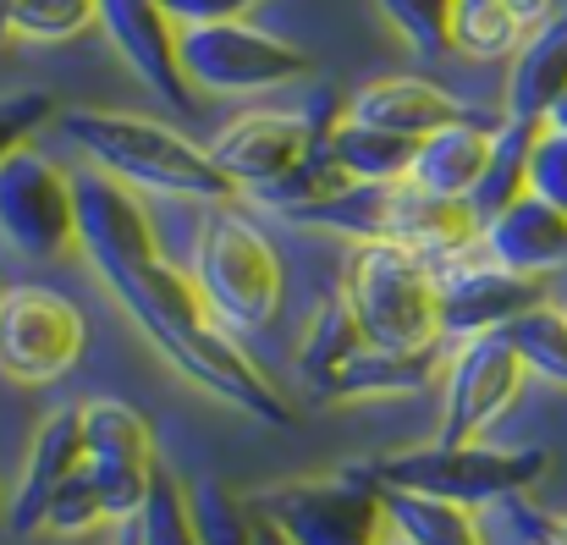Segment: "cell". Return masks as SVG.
Returning a JSON list of instances; mask_svg holds the SVG:
<instances>
[{
	"mask_svg": "<svg viewBox=\"0 0 567 545\" xmlns=\"http://www.w3.org/2000/svg\"><path fill=\"white\" fill-rule=\"evenodd\" d=\"M72 193H78V248H83V259L122 298V309L155 342V353L177 363L193 385L243 408L248 419H259L270 430H292L298 413L287 408V397L226 337V326L204 304L198 281L183 276L161 254V237H155L144 198L100 166L72 172Z\"/></svg>",
	"mask_w": 567,
	"mask_h": 545,
	"instance_id": "1",
	"label": "cell"
},
{
	"mask_svg": "<svg viewBox=\"0 0 567 545\" xmlns=\"http://www.w3.org/2000/svg\"><path fill=\"white\" fill-rule=\"evenodd\" d=\"M55 127L89 155V166L111 172L127 187L166 193V198H204V204L237 198V187L209 161V150H198L166 122L122 116V111H61Z\"/></svg>",
	"mask_w": 567,
	"mask_h": 545,
	"instance_id": "2",
	"label": "cell"
},
{
	"mask_svg": "<svg viewBox=\"0 0 567 545\" xmlns=\"http://www.w3.org/2000/svg\"><path fill=\"white\" fill-rule=\"evenodd\" d=\"M370 469L391 491H413V496L485 513L507 496H529L551 474V452L546 446H491V441H430V446L375 457Z\"/></svg>",
	"mask_w": 567,
	"mask_h": 545,
	"instance_id": "3",
	"label": "cell"
},
{
	"mask_svg": "<svg viewBox=\"0 0 567 545\" xmlns=\"http://www.w3.org/2000/svg\"><path fill=\"white\" fill-rule=\"evenodd\" d=\"M193 281L226 331H270L287 304V265L276 243L231 204H215L198 226Z\"/></svg>",
	"mask_w": 567,
	"mask_h": 545,
	"instance_id": "4",
	"label": "cell"
},
{
	"mask_svg": "<svg viewBox=\"0 0 567 545\" xmlns=\"http://www.w3.org/2000/svg\"><path fill=\"white\" fill-rule=\"evenodd\" d=\"M342 292L370 337V348H441V309H435V265L396 243H353Z\"/></svg>",
	"mask_w": 567,
	"mask_h": 545,
	"instance_id": "5",
	"label": "cell"
},
{
	"mask_svg": "<svg viewBox=\"0 0 567 545\" xmlns=\"http://www.w3.org/2000/svg\"><path fill=\"white\" fill-rule=\"evenodd\" d=\"M248 507L270 518L292 545H385L380 541L385 502H380V480L370 463L248 491Z\"/></svg>",
	"mask_w": 567,
	"mask_h": 545,
	"instance_id": "6",
	"label": "cell"
},
{
	"mask_svg": "<svg viewBox=\"0 0 567 545\" xmlns=\"http://www.w3.org/2000/svg\"><path fill=\"white\" fill-rule=\"evenodd\" d=\"M83 474L94 480L111 524H138L161 480V457H155V430L133 402L122 397L83 402Z\"/></svg>",
	"mask_w": 567,
	"mask_h": 545,
	"instance_id": "7",
	"label": "cell"
},
{
	"mask_svg": "<svg viewBox=\"0 0 567 545\" xmlns=\"http://www.w3.org/2000/svg\"><path fill=\"white\" fill-rule=\"evenodd\" d=\"M183 66L198 94H265L309 78V55L254 22L183 28Z\"/></svg>",
	"mask_w": 567,
	"mask_h": 545,
	"instance_id": "8",
	"label": "cell"
},
{
	"mask_svg": "<svg viewBox=\"0 0 567 545\" xmlns=\"http://www.w3.org/2000/svg\"><path fill=\"white\" fill-rule=\"evenodd\" d=\"M0 237L22 259H66L78 248V193L72 172H61L39 150H17L0 166Z\"/></svg>",
	"mask_w": 567,
	"mask_h": 545,
	"instance_id": "9",
	"label": "cell"
},
{
	"mask_svg": "<svg viewBox=\"0 0 567 545\" xmlns=\"http://www.w3.org/2000/svg\"><path fill=\"white\" fill-rule=\"evenodd\" d=\"M83 315L72 298L50 287H6L0 292V374L17 385H50L83 359Z\"/></svg>",
	"mask_w": 567,
	"mask_h": 545,
	"instance_id": "10",
	"label": "cell"
},
{
	"mask_svg": "<svg viewBox=\"0 0 567 545\" xmlns=\"http://www.w3.org/2000/svg\"><path fill=\"white\" fill-rule=\"evenodd\" d=\"M535 304H546V281L502 270L485 248H468V254L435 265V309H441V342L446 348L507 331Z\"/></svg>",
	"mask_w": 567,
	"mask_h": 545,
	"instance_id": "11",
	"label": "cell"
},
{
	"mask_svg": "<svg viewBox=\"0 0 567 545\" xmlns=\"http://www.w3.org/2000/svg\"><path fill=\"white\" fill-rule=\"evenodd\" d=\"M524 359L513 353L507 331L457 342L446 353V408L435 441H480L524 391Z\"/></svg>",
	"mask_w": 567,
	"mask_h": 545,
	"instance_id": "12",
	"label": "cell"
},
{
	"mask_svg": "<svg viewBox=\"0 0 567 545\" xmlns=\"http://www.w3.org/2000/svg\"><path fill=\"white\" fill-rule=\"evenodd\" d=\"M100 28L111 33L116 55L155 100H166L183 116L198 111V89L183 66V28L155 0H100Z\"/></svg>",
	"mask_w": 567,
	"mask_h": 545,
	"instance_id": "13",
	"label": "cell"
},
{
	"mask_svg": "<svg viewBox=\"0 0 567 545\" xmlns=\"http://www.w3.org/2000/svg\"><path fill=\"white\" fill-rule=\"evenodd\" d=\"M315 144H320V133L303 111H248L209 138V161L226 172L237 193L254 198V193L276 187L292 166H303Z\"/></svg>",
	"mask_w": 567,
	"mask_h": 545,
	"instance_id": "14",
	"label": "cell"
},
{
	"mask_svg": "<svg viewBox=\"0 0 567 545\" xmlns=\"http://www.w3.org/2000/svg\"><path fill=\"white\" fill-rule=\"evenodd\" d=\"M83 469V402L78 408H55L39 435H33V452H28V469L17 480V491L6 496V524L11 535H33L44 529V513L55 502V491Z\"/></svg>",
	"mask_w": 567,
	"mask_h": 545,
	"instance_id": "15",
	"label": "cell"
},
{
	"mask_svg": "<svg viewBox=\"0 0 567 545\" xmlns=\"http://www.w3.org/2000/svg\"><path fill=\"white\" fill-rule=\"evenodd\" d=\"M480 248L502 265V270H518V276H563L567 270V209H557L551 198L540 193H524L513 198L502 215L485 220L480 232Z\"/></svg>",
	"mask_w": 567,
	"mask_h": 545,
	"instance_id": "16",
	"label": "cell"
},
{
	"mask_svg": "<svg viewBox=\"0 0 567 545\" xmlns=\"http://www.w3.org/2000/svg\"><path fill=\"white\" fill-rule=\"evenodd\" d=\"M468 111L446 89H435L430 78H375L359 94H348V122L385 127V133H402V138H430L435 127H452Z\"/></svg>",
	"mask_w": 567,
	"mask_h": 545,
	"instance_id": "17",
	"label": "cell"
},
{
	"mask_svg": "<svg viewBox=\"0 0 567 545\" xmlns=\"http://www.w3.org/2000/svg\"><path fill=\"white\" fill-rule=\"evenodd\" d=\"M567 94V11L551 22H540L535 33H524L513 66H507V116L518 122H540L551 116V105Z\"/></svg>",
	"mask_w": 567,
	"mask_h": 545,
	"instance_id": "18",
	"label": "cell"
},
{
	"mask_svg": "<svg viewBox=\"0 0 567 545\" xmlns=\"http://www.w3.org/2000/svg\"><path fill=\"white\" fill-rule=\"evenodd\" d=\"M491 138H496V122H474V116L435 127L430 138H419L408 182L424 193H441V198H468L485 161H491Z\"/></svg>",
	"mask_w": 567,
	"mask_h": 545,
	"instance_id": "19",
	"label": "cell"
},
{
	"mask_svg": "<svg viewBox=\"0 0 567 545\" xmlns=\"http://www.w3.org/2000/svg\"><path fill=\"white\" fill-rule=\"evenodd\" d=\"M435 369H446V342H441V348H413V353H396V348H364V353L348 363L320 397H331V402L408 397V391H424Z\"/></svg>",
	"mask_w": 567,
	"mask_h": 545,
	"instance_id": "20",
	"label": "cell"
},
{
	"mask_svg": "<svg viewBox=\"0 0 567 545\" xmlns=\"http://www.w3.org/2000/svg\"><path fill=\"white\" fill-rule=\"evenodd\" d=\"M540 133H546L540 122H518V116H502V122H496L491 161H485V172H480L474 193H468L480 226H485L491 215H502L513 198L529 193V166H535V144H540Z\"/></svg>",
	"mask_w": 567,
	"mask_h": 545,
	"instance_id": "21",
	"label": "cell"
},
{
	"mask_svg": "<svg viewBox=\"0 0 567 545\" xmlns=\"http://www.w3.org/2000/svg\"><path fill=\"white\" fill-rule=\"evenodd\" d=\"M370 348V337H364V326H359V315H353V304H348V292L337 287L315 315H309V326H303V342H298V369H303V380L315 385V391H326L348 363L359 359Z\"/></svg>",
	"mask_w": 567,
	"mask_h": 545,
	"instance_id": "22",
	"label": "cell"
},
{
	"mask_svg": "<svg viewBox=\"0 0 567 545\" xmlns=\"http://www.w3.org/2000/svg\"><path fill=\"white\" fill-rule=\"evenodd\" d=\"M380 502H385V529L396 545H485L480 513L457 502H435V496H413L391 485H380Z\"/></svg>",
	"mask_w": 567,
	"mask_h": 545,
	"instance_id": "23",
	"label": "cell"
},
{
	"mask_svg": "<svg viewBox=\"0 0 567 545\" xmlns=\"http://www.w3.org/2000/svg\"><path fill=\"white\" fill-rule=\"evenodd\" d=\"M326 150L337 155V166L348 172V182H408L419 138L385 133V127H364V122H342Z\"/></svg>",
	"mask_w": 567,
	"mask_h": 545,
	"instance_id": "24",
	"label": "cell"
},
{
	"mask_svg": "<svg viewBox=\"0 0 567 545\" xmlns=\"http://www.w3.org/2000/svg\"><path fill=\"white\" fill-rule=\"evenodd\" d=\"M524 44V22L507 0H457L452 11V50L468 61H513Z\"/></svg>",
	"mask_w": 567,
	"mask_h": 545,
	"instance_id": "25",
	"label": "cell"
},
{
	"mask_svg": "<svg viewBox=\"0 0 567 545\" xmlns=\"http://www.w3.org/2000/svg\"><path fill=\"white\" fill-rule=\"evenodd\" d=\"M507 342L513 353L524 359L529 374L551 380V385H567V315L563 304H535L524 309L513 326H507Z\"/></svg>",
	"mask_w": 567,
	"mask_h": 545,
	"instance_id": "26",
	"label": "cell"
},
{
	"mask_svg": "<svg viewBox=\"0 0 567 545\" xmlns=\"http://www.w3.org/2000/svg\"><path fill=\"white\" fill-rule=\"evenodd\" d=\"M348 187V172L337 166V155L326 150V138L309 150V161L303 166H292L287 177L276 182V187H265V193H254L265 209H281V215H303V209H315V204H326V198H337Z\"/></svg>",
	"mask_w": 567,
	"mask_h": 545,
	"instance_id": "27",
	"label": "cell"
},
{
	"mask_svg": "<svg viewBox=\"0 0 567 545\" xmlns=\"http://www.w3.org/2000/svg\"><path fill=\"white\" fill-rule=\"evenodd\" d=\"M100 22V0H17L6 11V39H33V44H61L78 39L83 28Z\"/></svg>",
	"mask_w": 567,
	"mask_h": 545,
	"instance_id": "28",
	"label": "cell"
},
{
	"mask_svg": "<svg viewBox=\"0 0 567 545\" xmlns=\"http://www.w3.org/2000/svg\"><path fill=\"white\" fill-rule=\"evenodd\" d=\"M380 17L391 22V33L419 55V61H441L452 50V11L457 0H375Z\"/></svg>",
	"mask_w": 567,
	"mask_h": 545,
	"instance_id": "29",
	"label": "cell"
},
{
	"mask_svg": "<svg viewBox=\"0 0 567 545\" xmlns=\"http://www.w3.org/2000/svg\"><path fill=\"white\" fill-rule=\"evenodd\" d=\"M485 545H567V513H540L529 496H507L480 513Z\"/></svg>",
	"mask_w": 567,
	"mask_h": 545,
	"instance_id": "30",
	"label": "cell"
},
{
	"mask_svg": "<svg viewBox=\"0 0 567 545\" xmlns=\"http://www.w3.org/2000/svg\"><path fill=\"white\" fill-rule=\"evenodd\" d=\"M188 507H193V529L204 545H254V524H248V502L231 496L220 480H193L188 485Z\"/></svg>",
	"mask_w": 567,
	"mask_h": 545,
	"instance_id": "31",
	"label": "cell"
},
{
	"mask_svg": "<svg viewBox=\"0 0 567 545\" xmlns=\"http://www.w3.org/2000/svg\"><path fill=\"white\" fill-rule=\"evenodd\" d=\"M138 545H204L193 529V507H188V485L177 474L161 469L150 507L138 513Z\"/></svg>",
	"mask_w": 567,
	"mask_h": 545,
	"instance_id": "32",
	"label": "cell"
},
{
	"mask_svg": "<svg viewBox=\"0 0 567 545\" xmlns=\"http://www.w3.org/2000/svg\"><path fill=\"white\" fill-rule=\"evenodd\" d=\"M100 524H111V518H105V502H100L94 480L78 469V474H72V480L55 491V502H50V513H44V535L83 541V535H94Z\"/></svg>",
	"mask_w": 567,
	"mask_h": 545,
	"instance_id": "33",
	"label": "cell"
},
{
	"mask_svg": "<svg viewBox=\"0 0 567 545\" xmlns=\"http://www.w3.org/2000/svg\"><path fill=\"white\" fill-rule=\"evenodd\" d=\"M55 116H61V100L50 89H11V94H0V166L17 150H28V138L44 122H55Z\"/></svg>",
	"mask_w": 567,
	"mask_h": 545,
	"instance_id": "34",
	"label": "cell"
},
{
	"mask_svg": "<svg viewBox=\"0 0 567 545\" xmlns=\"http://www.w3.org/2000/svg\"><path fill=\"white\" fill-rule=\"evenodd\" d=\"M529 193L551 198L557 209H567V133H540L535 144V166H529Z\"/></svg>",
	"mask_w": 567,
	"mask_h": 545,
	"instance_id": "35",
	"label": "cell"
},
{
	"mask_svg": "<svg viewBox=\"0 0 567 545\" xmlns=\"http://www.w3.org/2000/svg\"><path fill=\"white\" fill-rule=\"evenodd\" d=\"M177 28H198V22H237L248 6H259V0H155Z\"/></svg>",
	"mask_w": 567,
	"mask_h": 545,
	"instance_id": "36",
	"label": "cell"
},
{
	"mask_svg": "<svg viewBox=\"0 0 567 545\" xmlns=\"http://www.w3.org/2000/svg\"><path fill=\"white\" fill-rule=\"evenodd\" d=\"M507 11L524 22V33H535L540 22H551V17H557V0H507Z\"/></svg>",
	"mask_w": 567,
	"mask_h": 545,
	"instance_id": "37",
	"label": "cell"
},
{
	"mask_svg": "<svg viewBox=\"0 0 567 545\" xmlns=\"http://www.w3.org/2000/svg\"><path fill=\"white\" fill-rule=\"evenodd\" d=\"M243 502H248V496H243ZM248 524H254V545H292L281 529H276V524H270V518H259L254 507H248Z\"/></svg>",
	"mask_w": 567,
	"mask_h": 545,
	"instance_id": "38",
	"label": "cell"
},
{
	"mask_svg": "<svg viewBox=\"0 0 567 545\" xmlns=\"http://www.w3.org/2000/svg\"><path fill=\"white\" fill-rule=\"evenodd\" d=\"M546 127H551V133H567V94H563V100H557V105H551V116H546Z\"/></svg>",
	"mask_w": 567,
	"mask_h": 545,
	"instance_id": "39",
	"label": "cell"
},
{
	"mask_svg": "<svg viewBox=\"0 0 567 545\" xmlns=\"http://www.w3.org/2000/svg\"><path fill=\"white\" fill-rule=\"evenodd\" d=\"M116 545H138V524H122V541Z\"/></svg>",
	"mask_w": 567,
	"mask_h": 545,
	"instance_id": "40",
	"label": "cell"
},
{
	"mask_svg": "<svg viewBox=\"0 0 567 545\" xmlns=\"http://www.w3.org/2000/svg\"><path fill=\"white\" fill-rule=\"evenodd\" d=\"M17 0H0V39H6V11H11Z\"/></svg>",
	"mask_w": 567,
	"mask_h": 545,
	"instance_id": "41",
	"label": "cell"
},
{
	"mask_svg": "<svg viewBox=\"0 0 567 545\" xmlns=\"http://www.w3.org/2000/svg\"><path fill=\"white\" fill-rule=\"evenodd\" d=\"M0 513H6V496H0Z\"/></svg>",
	"mask_w": 567,
	"mask_h": 545,
	"instance_id": "42",
	"label": "cell"
},
{
	"mask_svg": "<svg viewBox=\"0 0 567 545\" xmlns=\"http://www.w3.org/2000/svg\"><path fill=\"white\" fill-rule=\"evenodd\" d=\"M563 315H567V298H563Z\"/></svg>",
	"mask_w": 567,
	"mask_h": 545,
	"instance_id": "43",
	"label": "cell"
},
{
	"mask_svg": "<svg viewBox=\"0 0 567 545\" xmlns=\"http://www.w3.org/2000/svg\"><path fill=\"white\" fill-rule=\"evenodd\" d=\"M391 545H396V541H391Z\"/></svg>",
	"mask_w": 567,
	"mask_h": 545,
	"instance_id": "44",
	"label": "cell"
}]
</instances>
